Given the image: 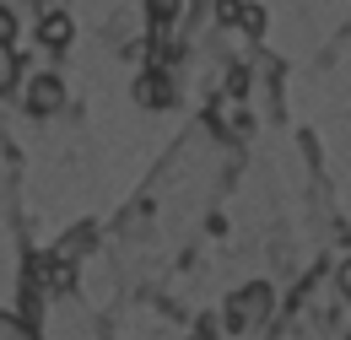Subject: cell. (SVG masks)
I'll return each instance as SVG.
<instances>
[{
  "label": "cell",
  "mask_w": 351,
  "mask_h": 340,
  "mask_svg": "<svg viewBox=\"0 0 351 340\" xmlns=\"http://www.w3.org/2000/svg\"><path fill=\"white\" fill-rule=\"evenodd\" d=\"M60 103H65V92H60L54 76H38V82L27 86V108H33V114H54Z\"/></svg>",
  "instance_id": "cell-1"
},
{
  "label": "cell",
  "mask_w": 351,
  "mask_h": 340,
  "mask_svg": "<svg viewBox=\"0 0 351 340\" xmlns=\"http://www.w3.org/2000/svg\"><path fill=\"white\" fill-rule=\"evenodd\" d=\"M38 38H44L49 49H65V43H71V16H65V11H49L44 22H38Z\"/></svg>",
  "instance_id": "cell-2"
},
{
  "label": "cell",
  "mask_w": 351,
  "mask_h": 340,
  "mask_svg": "<svg viewBox=\"0 0 351 340\" xmlns=\"http://www.w3.org/2000/svg\"><path fill=\"white\" fill-rule=\"evenodd\" d=\"M16 71H22V65H16V49H11V43H0V97L16 86Z\"/></svg>",
  "instance_id": "cell-3"
},
{
  "label": "cell",
  "mask_w": 351,
  "mask_h": 340,
  "mask_svg": "<svg viewBox=\"0 0 351 340\" xmlns=\"http://www.w3.org/2000/svg\"><path fill=\"white\" fill-rule=\"evenodd\" d=\"M141 103L162 108V103H168V82H162V76H146V82H141Z\"/></svg>",
  "instance_id": "cell-4"
},
{
  "label": "cell",
  "mask_w": 351,
  "mask_h": 340,
  "mask_svg": "<svg viewBox=\"0 0 351 340\" xmlns=\"http://www.w3.org/2000/svg\"><path fill=\"white\" fill-rule=\"evenodd\" d=\"M0 340H33V330H27L16 313H0Z\"/></svg>",
  "instance_id": "cell-5"
},
{
  "label": "cell",
  "mask_w": 351,
  "mask_h": 340,
  "mask_svg": "<svg viewBox=\"0 0 351 340\" xmlns=\"http://www.w3.org/2000/svg\"><path fill=\"white\" fill-rule=\"evenodd\" d=\"M152 16H157V22H173V16H178V0H152Z\"/></svg>",
  "instance_id": "cell-6"
},
{
  "label": "cell",
  "mask_w": 351,
  "mask_h": 340,
  "mask_svg": "<svg viewBox=\"0 0 351 340\" xmlns=\"http://www.w3.org/2000/svg\"><path fill=\"white\" fill-rule=\"evenodd\" d=\"M243 27H249V33H265V11L260 5H243Z\"/></svg>",
  "instance_id": "cell-7"
},
{
  "label": "cell",
  "mask_w": 351,
  "mask_h": 340,
  "mask_svg": "<svg viewBox=\"0 0 351 340\" xmlns=\"http://www.w3.org/2000/svg\"><path fill=\"white\" fill-rule=\"evenodd\" d=\"M11 33H16V16H11V11L0 5V43H11Z\"/></svg>",
  "instance_id": "cell-8"
},
{
  "label": "cell",
  "mask_w": 351,
  "mask_h": 340,
  "mask_svg": "<svg viewBox=\"0 0 351 340\" xmlns=\"http://www.w3.org/2000/svg\"><path fill=\"white\" fill-rule=\"evenodd\" d=\"M341 292L351 298V265H341Z\"/></svg>",
  "instance_id": "cell-9"
}]
</instances>
